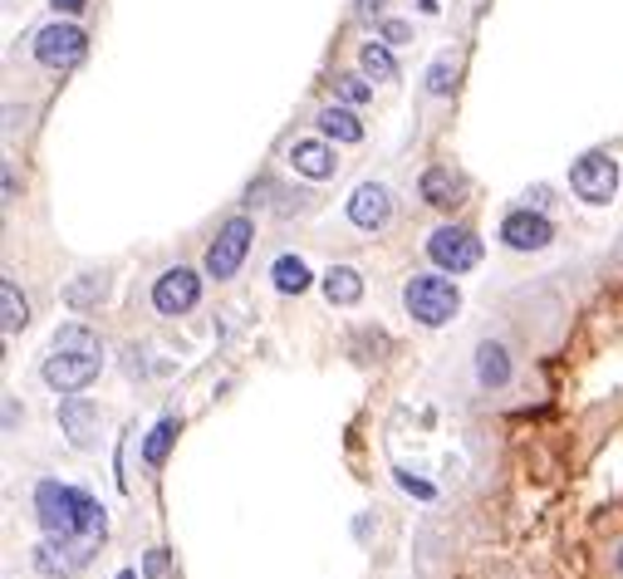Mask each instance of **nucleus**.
I'll return each instance as SVG.
<instances>
[{
    "label": "nucleus",
    "mask_w": 623,
    "mask_h": 579,
    "mask_svg": "<svg viewBox=\"0 0 623 579\" xmlns=\"http://www.w3.org/2000/svg\"><path fill=\"white\" fill-rule=\"evenodd\" d=\"M35 516H40L50 540H79V536H109V516L93 496H84L79 487L64 481H40L35 487Z\"/></svg>",
    "instance_id": "1"
},
{
    "label": "nucleus",
    "mask_w": 623,
    "mask_h": 579,
    "mask_svg": "<svg viewBox=\"0 0 623 579\" xmlns=\"http://www.w3.org/2000/svg\"><path fill=\"white\" fill-rule=\"evenodd\" d=\"M99 368H103V344L93 329H84V325L54 329L50 358H44V368H40L54 393H79V388H89L93 378H99Z\"/></svg>",
    "instance_id": "2"
},
{
    "label": "nucleus",
    "mask_w": 623,
    "mask_h": 579,
    "mask_svg": "<svg viewBox=\"0 0 623 579\" xmlns=\"http://www.w3.org/2000/svg\"><path fill=\"white\" fill-rule=\"evenodd\" d=\"M403 305H408V315L418 319V325L437 329L461 310V295L447 275H412L408 290H403Z\"/></svg>",
    "instance_id": "3"
},
{
    "label": "nucleus",
    "mask_w": 623,
    "mask_h": 579,
    "mask_svg": "<svg viewBox=\"0 0 623 579\" xmlns=\"http://www.w3.org/2000/svg\"><path fill=\"white\" fill-rule=\"evenodd\" d=\"M84 50H89V35L69 21H54L35 35V60H40L44 70H74V64L84 60Z\"/></svg>",
    "instance_id": "4"
},
{
    "label": "nucleus",
    "mask_w": 623,
    "mask_h": 579,
    "mask_svg": "<svg viewBox=\"0 0 623 579\" xmlns=\"http://www.w3.org/2000/svg\"><path fill=\"white\" fill-rule=\"evenodd\" d=\"M245 251H251V222L231 216V222L216 231V241L206 246V275H212V280H231V275L241 270Z\"/></svg>",
    "instance_id": "5"
},
{
    "label": "nucleus",
    "mask_w": 623,
    "mask_h": 579,
    "mask_svg": "<svg viewBox=\"0 0 623 579\" xmlns=\"http://www.w3.org/2000/svg\"><path fill=\"white\" fill-rule=\"evenodd\" d=\"M428 261L437 265V270L461 275L481 261V241L471 231H461V226H437V231L428 236Z\"/></svg>",
    "instance_id": "6"
},
{
    "label": "nucleus",
    "mask_w": 623,
    "mask_h": 579,
    "mask_svg": "<svg viewBox=\"0 0 623 579\" xmlns=\"http://www.w3.org/2000/svg\"><path fill=\"white\" fill-rule=\"evenodd\" d=\"M570 187H574V197H584V202H609L613 192H619V163L613 158H603V153H584L580 163L570 167Z\"/></svg>",
    "instance_id": "7"
},
{
    "label": "nucleus",
    "mask_w": 623,
    "mask_h": 579,
    "mask_svg": "<svg viewBox=\"0 0 623 579\" xmlns=\"http://www.w3.org/2000/svg\"><path fill=\"white\" fill-rule=\"evenodd\" d=\"M196 300H202V275H196V270H187V265H173V270L157 275V285H153L157 315H187Z\"/></svg>",
    "instance_id": "8"
},
{
    "label": "nucleus",
    "mask_w": 623,
    "mask_h": 579,
    "mask_svg": "<svg viewBox=\"0 0 623 579\" xmlns=\"http://www.w3.org/2000/svg\"><path fill=\"white\" fill-rule=\"evenodd\" d=\"M93 550H99V536H79V540L44 536L40 545H35V565H40V575H74V569L89 565Z\"/></svg>",
    "instance_id": "9"
},
{
    "label": "nucleus",
    "mask_w": 623,
    "mask_h": 579,
    "mask_svg": "<svg viewBox=\"0 0 623 579\" xmlns=\"http://www.w3.org/2000/svg\"><path fill=\"white\" fill-rule=\"evenodd\" d=\"M501 241L511 246V251H545V246L555 241V226L545 222L541 212H531V206H525V212H511L501 222Z\"/></svg>",
    "instance_id": "10"
},
{
    "label": "nucleus",
    "mask_w": 623,
    "mask_h": 579,
    "mask_svg": "<svg viewBox=\"0 0 623 579\" xmlns=\"http://www.w3.org/2000/svg\"><path fill=\"white\" fill-rule=\"evenodd\" d=\"M389 192H383L379 182H364L354 197H348V222L358 226V231H379L383 222H389Z\"/></svg>",
    "instance_id": "11"
},
{
    "label": "nucleus",
    "mask_w": 623,
    "mask_h": 579,
    "mask_svg": "<svg viewBox=\"0 0 623 579\" xmlns=\"http://www.w3.org/2000/svg\"><path fill=\"white\" fill-rule=\"evenodd\" d=\"M290 163H295V173H305L309 182L334 177V153H329L325 142H315V138H300L295 148H290Z\"/></svg>",
    "instance_id": "12"
},
{
    "label": "nucleus",
    "mask_w": 623,
    "mask_h": 579,
    "mask_svg": "<svg viewBox=\"0 0 623 579\" xmlns=\"http://www.w3.org/2000/svg\"><path fill=\"white\" fill-rule=\"evenodd\" d=\"M60 423H64V432H69V442L74 448H89L93 442V423H99V413H93L89 403H84V398H64L60 403Z\"/></svg>",
    "instance_id": "13"
},
{
    "label": "nucleus",
    "mask_w": 623,
    "mask_h": 579,
    "mask_svg": "<svg viewBox=\"0 0 623 579\" xmlns=\"http://www.w3.org/2000/svg\"><path fill=\"white\" fill-rule=\"evenodd\" d=\"M319 133H325L329 142H358V138H364V123H358L354 109H344V103H329V109L319 113Z\"/></svg>",
    "instance_id": "14"
},
{
    "label": "nucleus",
    "mask_w": 623,
    "mask_h": 579,
    "mask_svg": "<svg viewBox=\"0 0 623 579\" xmlns=\"http://www.w3.org/2000/svg\"><path fill=\"white\" fill-rule=\"evenodd\" d=\"M325 295H329V305H358V295H364V275H358L354 265H334V270L325 275Z\"/></svg>",
    "instance_id": "15"
},
{
    "label": "nucleus",
    "mask_w": 623,
    "mask_h": 579,
    "mask_svg": "<svg viewBox=\"0 0 623 579\" xmlns=\"http://www.w3.org/2000/svg\"><path fill=\"white\" fill-rule=\"evenodd\" d=\"M476 378H481V388H501L506 378H511V354H506L501 344H481L476 349Z\"/></svg>",
    "instance_id": "16"
},
{
    "label": "nucleus",
    "mask_w": 623,
    "mask_h": 579,
    "mask_svg": "<svg viewBox=\"0 0 623 579\" xmlns=\"http://www.w3.org/2000/svg\"><path fill=\"white\" fill-rule=\"evenodd\" d=\"M0 325H5V335H21L30 325V305H25L15 280H0Z\"/></svg>",
    "instance_id": "17"
},
{
    "label": "nucleus",
    "mask_w": 623,
    "mask_h": 579,
    "mask_svg": "<svg viewBox=\"0 0 623 579\" xmlns=\"http://www.w3.org/2000/svg\"><path fill=\"white\" fill-rule=\"evenodd\" d=\"M461 182L452 177V167H428L422 173V202L428 206H452V202H461Z\"/></svg>",
    "instance_id": "18"
},
{
    "label": "nucleus",
    "mask_w": 623,
    "mask_h": 579,
    "mask_svg": "<svg viewBox=\"0 0 623 579\" xmlns=\"http://www.w3.org/2000/svg\"><path fill=\"white\" fill-rule=\"evenodd\" d=\"M270 275H276L280 295H305L309 290V265L300 261V255H280V261L270 265Z\"/></svg>",
    "instance_id": "19"
},
{
    "label": "nucleus",
    "mask_w": 623,
    "mask_h": 579,
    "mask_svg": "<svg viewBox=\"0 0 623 579\" xmlns=\"http://www.w3.org/2000/svg\"><path fill=\"white\" fill-rule=\"evenodd\" d=\"M173 438H177V417H163V423L148 432V442H143V462H148V467H163V462H167V448H173Z\"/></svg>",
    "instance_id": "20"
},
{
    "label": "nucleus",
    "mask_w": 623,
    "mask_h": 579,
    "mask_svg": "<svg viewBox=\"0 0 623 579\" xmlns=\"http://www.w3.org/2000/svg\"><path fill=\"white\" fill-rule=\"evenodd\" d=\"M358 64H364V74L368 79H398V64H393V54H389V45H364L358 50Z\"/></svg>",
    "instance_id": "21"
},
{
    "label": "nucleus",
    "mask_w": 623,
    "mask_h": 579,
    "mask_svg": "<svg viewBox=\"0 0 623 579\" xmlns=\"http://www.w3.org/2000/svg\"><path fill=\"white\" fill-rule=\"evenodd\" d=\"M334 89H339V99H344V103H368V93H373L364 84V74H339Z\"/></svg>",
    "instance_id": "22"
},
{
    "label": "nucleus",
    "mask_w": 623,
    "mask_h": 579,
    "mask_svg": "<svg viewBox=\"0 0 623 579\" xmlns=\"http://www.w3.org/2000/svg\"><path fill=\"white\" fill-rule=\"evenodd\" d=\"M452 79H457V64H452V60H437V64L428 70V93H447Z\"/></svg>",
    "instance_id": "23"
},
{
    "label": "nucleus",
    "mask_w": 623,
    "mask_h": 579,
    "mask_svg": "<svg viewBox=\"0 0 623 579\" xmlns=\"http://www.w3.org/2000/svg\"><path fill=\"white\" fill-rule=\"evenodd\" d=\"M383 40L389 45H403V40H412V30L403 21H383Z\"/></svg>",
    "instance_id": "24"
},
{
    "label": "nucleus",
    "mask_w": 623,
    "mask_h": 579,
    "mask_svg": "<svg viewBox=\"0 0 623 579\" xmlns=\"http://www.w3.org/2000/svg\"><path fill=\"white\" fill-rule=\"evenodd\" d=\"M163 569H167V550H153V555L143 559V575H148V579H157Z\"/></svg>",
    "instance_id": "25"
},
{
    "label": "nucleus",
    "mask_w": 623,
    "mask_h": 579,
    "mask_svg": "<svg viewBox=\"0 0 623 579\" xmlns=\"http://www.w3.org/2000/svg\"><path fill=\"white\" fill-rule=\"evenodd\" d=\"M50 5H54V15H79L89 0H50Z\"/></svg>",
    "instance_id": "26"
},
{
    "label": "nucleus",
    "mask_w": 623,
    "mask_h": 579,
    "mask_svg": "<svg viewBox=\"0 0 623 579\" xmlns=\"http://www.w3.org/2000/svg\"><path fill=\"white\" fill-rule=\"evenodd\" d=\"M398 481H403V487L412 491V496H432V487H428V481H412L408 471H398Z\"/></svg>",
    "instance_id": "27"
},
{
    "label": "nucleus",
    "mask_w": 623,
    "mask_h": 579,
    "mask_svg": "<svg viewBox=\"0 0 623 579\" xmlns=\"http://www.w3.org/2000/svg\"><path fill=\"white\" fill-rule=\"evenodd\" d=\"M422 11H437V0H422Z\"/></svg>",
    "instance_id": "28"
},
{
    "label": "nucleus",
    "mask_w": 623,
    "mask_h": 579,
    "mask_svg": "<svg viewBox=\"0 0 623 579\" xmlns=\"http://www.w3.org/2000/svg\"><path fill=\"white\" fill-rule=\"evenodd\" d=\"M118 579H138V575H134V569H123V575H118Z\"/></svg>",
    "instance_id": "29"
},
{
    "label": "nucleus",
    "mask_w": 623,
    "mask_h": 579,
    "mask_svg": "<svg viewBox=\"0 0 623 579\" xmlns=\"http://www.w3.org/2000/svg\"><path fill=\"white\" fill-rule=\"evenodd\" d=\"M619 569H623V550H619Z\"/></svg>",
    "instance_id": "30"
}]
</instances>
